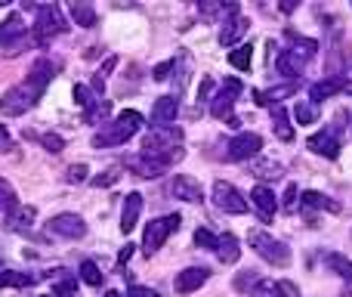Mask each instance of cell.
<instances>
[{
    "label": "cell",
    "instance_id": "1",
    "mask_svg": "<svg viewBox=\"0 0 352 297\" xmlns=\"http://www.w3.org/2000/svg\"><path fill=\"white\" fill-rule=\"evenodd\" d=\"M142 121H145V118H142L139 111H133V109L121 111V115H117L115 121L102 124V130H96V133H93L90 146H93V148H111V146H124V142H127L130 136H136V130L142 127Z\"/></svg>",
    "mask_w": 352,
    "mask_h": 297
},
{
    "label": "cell",
    "instance_id": "2",
    "mask_svg": "<svg viewBox=\"0 0 352 297\" xmlns=\"http://www.w3.org/2000/svg\"><path fill=\"white\" fill-rule=\"evenodd\" d=\"M65 31H68V22L59 6H37V22H34L37 47H47L56 34H65Z\"/></svg>",
    "mask_w": 352,
    "mask_h": 297
},
{
    "label": "cell",
    "instance_id": "3",
    "mask_svg": "<svg viewBox=\"0 0 352 297\" xmlns=\"http://www.w3.org/2000/svg\"><path fill=\"white\" fill-rule=\"evenodd\" d=\"M179 226H183V217L179 214H167V217H158V220L148 223L145 232H142V251H145V257H152V254L167 241V235L176 232Z\"/></svg>",
    "mask_w": 352,
    "mask_h": 297
},
{
    "label": "cell",
    "instance_id": "4",
    "mask_svg": "<svg viewBox=\"0 0 352 297\" xmlns=\"http://www.w3.org/2000/svg\"><path fill=\"white\" fill-rule=\"evenodd\" d=\"M241 90H244V87H241L238 78H226L220 90L210 96V115L228 124V121H232V109H235V102H238Z\"/></svg>",
    "mask_w": 352,
    "mask_h": 297
},
{
    "label": "cell",
    "instance_id": "5",
    "mask_svg": "<svg viewBox=\"0 0 352 297\" xmlns=\"http://www.w3.org/2000/svg\"><path fill=\"white\" fill-rule=\"evenodd\" d=\"M250 248L272 266H290V248L284 241L272 239L269 232H250Z\"/></svg>",
    "mask_w": 352,
    "mask_h": 297
},
{
    "label": "cell",
    "instance_id": "6",
    "mask_svg": "<svg viewBox=\"0 0 352 297\" xmlns=\"http://www.w3.org/2000/svg\"><path fill=\"white\" fill-rule=\"evenodd\" d=\"M37 99H40V93H34L28 84H19V87H10V90L3 93L0 109H3L6 118H16V115H22V111H28Z\"/></svg>",
    "mask_w": 352,
    "mask_h": 297
},
{
    "label": "cell",
    "instance_id": "7",
    "mask_svg": "<svg viewBox=\"0 0 352 297\" xmlns=\"http://www.w3.org/2000/svg\"><path fill=\"white\" fill-rule=\"evenodd\" d=\"M183 142V127L176 124H167V127H152V133L142 140V155L152 152H164V148H173Z\"/></svg>",
    "mask_w": 352,
    "mask_h": 297
},
{
    "label": "cell",
    "instance_id": "8",
    "mask_svg": "<svg viewBox=\"0 0 352 297\" xmlns=\"http://www.w3.org/2000/svg\"><path fill=\"white\" fill-rule=\"evenodd\" d=\"M213 201L226 214H247V198L232 183H226V179H216L213 183Z\"/></svg>",
    "mask_w": 352,
    "mask_h": 297
},
{
    "label": "cell",
    "instance_id": "9",
    "mask_svg": "<svg viewBox=\"0 0 352 297\" xmlns=\"http://www.w3.org/2000/svg\"><path fill=\"white\" fill-rule=\"evenodd\" d=\"M47 232L74 241V239H84V235H86V223L80 220L78 214H56L53 220L47 223Z\"/></svg>",
    "mask_w": 352,
    "mask_h": 297
},
{
    "label": "cell",
    "instance_id": "10",
    "mask_svg": "<svg viewBox=\"0 0 352 297\" xmlns=\"http://www.w3.org/2000/svg\"><path fill=\"white\" fill-rule=\"evenodd\" d=\"M226 148H228L226 152L228 161H250V158H257L259 155L263 140H259V133H238Z\"/></svg>",
    "mask_w": 352,
    "mask_h": 297
},
{
    "label": "cell",
    "instance_id": "11",
    "mask_svg": "<svg viewBox=\"0 0 352 297\" xmlns=\"http://www.w3.org/2000/svg\"><path fill=\"white\" fill-rule=\"evenodd\" d=\"M306 146H309V152L325 155V158H331V161L337 158L340 148H343V146H340V133L333 127H325V130H318V133H312Z\"/></svg>",
    "mask_w": 352,
    "mask_h": 297
},
{
    "label": "cell",
    "instance_id": "12",
    "mask_svg": "<svg viewBox=\"0 0 352 297\" xmlns=\"http://www.w3.org/2000/svg\"><path fill=\"white\" fill-rule=\"evenodd\" d=\"M343 90H352L349 78H346V74H331V78H325V80H318V84L309 87V102L318 105L321 99L337 96V93H343Z\"/></svg>",
    "mask_w": 352,
    "mask_h": 297
},
{
    "label": "cell",
    "instance_id": "13",
    "mask_svg": "<svg viewBox=\"0 0 352 297\" xmlns=\"http://www.w3.org/2000/svg\"><path fill=\"white\" fill-rule=\"evenodd\" d=\"M170 195L179 198V201L198 204L204 198V189H201V183H198L195 177H189V173H176V177L170 179Z\"/></svg>",
    "mask_w": 352,
    "mask_h": 297
},
{
    "label": "cell",
    "instance_id": "14",
    "mask_svg": "<svg viewBox=\"0 0 352 297\" xmlns=\"http://www.w3.org/2000/svg\"><path fill=\"white\" fill-rule=\"evenodd\" d=\"M56 68H59V62H53V59H49V56H43V59H37L34 65H31L28 80H25V84H28L34 93H40V96H43V90H47V84H49V80H53Z\"/></svg>",
    "mask_w": 352,
    "mask_h": 297
},
{
    "label": "cell",
    "instance_id": "15",
    "mask_svg": "<svg viewBox=\"0 0 352 297\" xmlns=\"http://www.w3.org/2000/svg\"><path fill=\"white\" fill-rule=\"evenodd\" d=\"M210 278V270L207 266H189V270L176 272V278H173V288H176V294H191V291H198L204 282Z\"/></svg>",
    "mask_w": 352,
    "mask_h": 297
},
{
    "label": "cell",
    "instance_id": "16",
    "mask_svg": "<svg viewBox=\"0 0 352 297\" xmlns=\"http://www.w3.org/2000/svg\"><path fill=\"white\" fill-rule=\"evenodd\" d=\"M179 115V99L176 96H161L158 102L152 105V127H167L173 124Z\"/></svg>",
    "mask_w": 352,
    "mask_h": 297
},
{
    "label": "cell",
    "instance_id": "17",
    "mask_svg": "<svg viewBox=\"0 0 352 297\" xmlns=\"http://www.w3.org/2000/svg\"><path fill=\"white\" fill-rule=\"evenodd\" d=\"M275 68H278V74H284V78L300 80L303 72H306V59H303V56H296L294 50H281V53H278V59H275Z\"/></svg>",
    "mask_w": 352,
    "mask_h": 297
},
{
    "label": "cell",
    "instance_id": "18",
    "mask_svg": "<svg viewBox=\"0 0 352 297\" xmlns=\"http://www.w3.org/2000/svg\"><path fill=\"white\" fill-rule=\"evenodd\" d=\"M139 214H142V195L139 192H130L121 208V232H133L136 223H139Z\"/></svg>",
    "mask_w": 352,
    "mask_h": 297
},
{
    "label": "cell",
    "instance_id": "19",
    "mask_svg": "<svg viewBox=\"0 0 352 297\" xmlns=\"http://www.w3.org/2000/svg\"><path fill=\"white\" fill-rule=\"evenodd\" d=\"M247 28H250V22H247L244 16L226 19V25H222V31H220V43H222V47H235V43L247 34Z\"/></svg>",
    "mask_w": 352,
    "mask_h": 297
},
{
    "label": "cell",
    "instance_id": "20",
    "mask_svg": "<svg viewBox=\"0 0 352 297\" xmlns=\"http://www.w3.org/2000/svg\"><path fill=\"white\" fill-rule=\"evenodd\" d=\"M127 170H133L136 177H142V179H158L161 173H167L164 167H158L152 158H145L142 152L139 155H130V158H127Z\"/></svg>",
    "mask_w": 352,
    "mask_h": 297
},
{
    "label": "cell",
    "instance_id": "21",
    "mask_svg": "<svg viewBox=\"0 0 352 297\" xmlns=\"http://www.w3.org/2000/svg\"><path fill=\"white\" fill-rule=\"evenodd\" d=\"M25 34H28V31H25L22 16H19V12H12V16L0 25V47H12V43L22 41Z\"/></svg>",
    "mask_w": 352,
    "mask_h": 297
},
{
    "label": "cell",
    "instance_id": "22",
    "mask_svg": "<svg viewBox=\"0 0 352 297\" xmlns=\"http://www.w3.org/2000/svg\"><path fill=\"white\" fill-rule=\"evenodd\" d=\"M216 257H220V263H238V257H241V248H238V239H235L232 232H226V235H216Z\"/></svg>",
    "mask_w": 352,
    "mask_h": 297
},
{
    "label": "cell",
    "instance_id": "23",
    "mask_svg": "<svg viewBox=\"0 0 352 297\" xmlns=\"http://www.w3.org/2000/svg\"><path fill=\"white\" fill-rule=\"evenodd\" d=\"M284 37H288V41H290V47L288 50H294V53L296 56H303V59H312V56L315 53H318V41H312V37H303V34H296V31L294 28H288V31H284Z\"/></svg>",
    "mask_w": 352,
    "mask_h": 297
},
{
    "label": "cell",
    "instance_id": "24",
    "mask_svg": "<svg viewBox=\"0 0 352 297\" xmlns=\"http://www.w3.org/2000/svg\"><path fill=\"white\" fill-rule=\"evenodd\" d=\"M250 201L259 208V214H263V220H269L272 214L278 210V198L272 189H266V186H257V189L250 192Z\"/></svg>",
    "mask_w": 352,
    "mask_h": 297
},
{
    "label": "cell",
    "instance_id": "25",
    "mask_svg": "<svg viewBox=\"0 0 352 297\" xmlns=\"http://www.w3.org/2000/svg\"><path fill=\"white\" fill-rule=\"evenodd\" d=\"M300 204H303V208H309V210H331V214H337V210H340V201H333V198L321 195V192H312V189L303 192Z\"/></svg>",
    "mask_w": 352,
    "mask_h": 297
},
{
    "label": "cell",
    "instance_id": "26",
    "mask_svg": "<svg viewBox=\"0 0 352 297\" xmlns=\"http://www.w3.org/2000/svg\"><path fill=\"white\" fill-rule=\"evenodd\" d=\"M325 266L333 272V276H340L343 282L352 285V260H349V257H343V254L331 251V254H325Z\"/></svg>",
    "mask_w": 352,
    "mask_h": 297
},
{
    "label": "cell",
    "instance_id": "27",
    "mask_svg": "<svg viewBox=\"0 0 352 297\" xmlns=\"http://www.w3.org/2000/svg\"><path fill=\"white\" fill-rule=\"evenodd\" d=\"M296 84H284V87H272V90H257L253 93V99H257V105H278L284 96H294Z\"/></svg>",
    "mask_w": 352,
    "mask_h": 297
},
{
    "label": "cell",
    "instance_id": "28",
    "mask_svg": "<svg viewBox=\"0 0 352 297\" xmlns=\"http://www.w3.org/2000/svg\"><path fill=\"white\" fill-rule=\"evenodd\" d=\"M272 130H275V136L278 140H284V142L294 140V127H290V121H288L284 105H275V109H272Z\"/></svg>",
    "mask_w": 352,
    "mask_h": 297
},
{
    "label": "cell",
    "instance_id": "29",
    "mask_svg": "<svg viewBox=\"0 0 352 297\" xmlns=\"http://www.w3.org/2000/svg\"><path fill=\"white\" fill-rule=\"evenodd\" d=\"M28 285H34V276H28V272H16V270L0 272V288H28Z\"/></svg>",
    "mask_w": 352,
    "mask_h": 297
},
{
    "label": "cell",
    "instance_id": "30",
    "mask_svg": "<svg viewBox=\"0 0 352 297\" xmlns=\"http://www.w3.org/2000/svg\"><path fill=\"white\" fill-rule=\"evenodd\" d=\"M71 19L80 25V28H96V10H93L90 3H74L71 6Z\"/></svg>",
    "mask_w": 352,
    "mask_h": 297
},
{
    "label": "cell",
    "instance_id": "31",
    "mask_svg": "<svg viewBox=\"0 0 352 297\" xmlns=\"http://www.w3.org/2000/svg\"><path fill=\"white\" fill-rule=\"evenodd\" d=\"M228 62H232V68H238V72H250L253 47H250V43H241L238 50H232V53H228Z\"/></svg>",
    "mask_w": 352,
    "mask_h": 297
},
{
    "label": "cell",
    "instance_id": "32",
    "mask_svg": "<svg viewBox=\"0 0 352 297\" xmlns=\"http://www.w3.org/2000/svg\"><path fill=\"white\" fill-rule=\"evenodd\" d=\"M111 115V102L108 99H99L96 105H90V109L84 111V121L86 124H105V118Z\"/></svg>",
    "mask_w": 352,
    "mask_h": 297
},
{
    "label": "cell",
    "instance_id": "33",
    "mask_svg": "<svg viewBox=\"0 0 352 297\" xmlns=\"http://www.w3.org/2000/svg\"><path fill=\"white\" fill-rule=\"evenodd\" d=\"M250 297H284V288H281V282H272V278H259V282L253 285Z\"/></svg>",
    "mask_w": 352,
    "mask_h": 297
},
{
    "label": "cell",
    "instance_id": "34",
    "mask_svg": "<svg viewBox=\"0 0 352 297\" xmlns=\"http://www.w3.org/2000/svg\"><path fill=\"white\" fill-rule=\"evenodd\" d=\"M250 173L257 179H278L284 170H281V164H275V161H257V164L250 167Z\"/></svg>",
    "mask_w": 352,
    "mask_h": 297
},
{
    "label": "cell",
    "instance_id": "35",
    "mask_svg": "<svg viewBox=\"0 0 352 297\" xmlns=\"http://www.w3.org/2000/svg\"><path fill=\"white\" fill-rule=\"evenodd\" d=\"M294 115H296V121H300V124H315V121H318V109H315L309 99H300V102H296Z\"/></svg>",
    "mask_w": 352,
    "mask_h": 297
},
{
    "label": "cell",
    "instance_id": "36",
    "mask_svg": "<svg viewBox=\"0 0 352 297\" xmlns=\"http://www.w3.org/2000/svg\"><path fill=\"white\" fill-rule=\"evenodd\" d=\"M102 276H105V272L99 270L93 260H84V263H80V278H84L86 285H93V288H96V285H102Z\"/></svg>",
    "mask_w": 352,
    "mask_h": 297
},
{
    "label": "cell",
    "instance_id": "37",
    "mask_svg": "<svg viewBox=\"0 0 352 297\" xmlns=\"http://www.w3.org/2000/svg\"><path fill=\"white\" fill-rule=\"evenodd\" d=\"M53 297H80L78 294V282L71 276H62L59 282L53 285Z\"/></svg>",
    "mask_w": 352,
    "mask_h": 297
},
{
    "label": "cell",
    "instance_id": "38",
    "mask_svg": "<svg viewBox=\"0 0 352 297\" xmlns=\"http://www.w3.org/2000/svg\"><path fill=\"white\" fill-rule=\"evenodd\" d=\"M34 208H22V204H19L16 210H10V220H12V226L16 229H25V226H31V220H34Z\"/></svg>",
    "mask_w": 352,
    "mask_h": 297
},
{
    "label": "cell",
    "instance_id": "39",
    "mask_svg": "<svg viewBox=\"0 0 352 297\" xmlns=\"http://www.w3.org/2000/svg\"><path fill=\"white\" fill-rule=\"evenodd\" d=\"M74 102H78L80 109L86 111V109H90V105H96V102H99V96H96V93L90 90V87L78 84V87H74Z\"/></svg>",
    "mask_w": 352,
    "mask_h": 297
},
{
    "label": "cell",
    "instance_id": "40",
    "mask_svg": "<svg viewBox=\"0 0 352 297\" xmlns=\"http://www.w3.org/2000/svg\"><path fill=\"white\" fill-rule=\"evenodd\" d=\"M0 204H3L6 210H16V208H19V198H16V192H12V186L6 183L3 177H0Z\"/></svg>",
    "mask_w": 352,
    "mask_h": 297
},
{
    "label": "cell",
    "instance_id": "41",
    "mask_svg": "<svg viewBox=\"0 0 352 297\" xmlns=\"http://www.w3.org/2000/svg\"><path fill=\"white\" fill-rule=\"evenodd\" d=\"M40 142H43V148H47V152H53V155H59L62 148H65V140H62L59 133H43Z\"/></svg>",
    "mask_w": 352,
    "mask_h": 297
},
{
    "label": "cell",
    "instance_id": "42",
    "mask_svg": "<svg viewBox=\"0 0 352 297\" xmlns=\"http://www.w3.org/2000/svg\"><path fill=\"white\" fill-rule=\"evenodd\" d=\"M195 245L207 248V251H216V235L210 229H195Z\"/></svg>",
    "mask_w": 352,
    "mask_h": 297
},
{
    "label": "cell",
    "instance_id": "43",
    "mask_svg": "<svg viewBox=\"0 0 352 297\" xmlns=\"http://www.w3.org/2000/svg\"><path fill=\"white\" fill-rule=\"evenodd\" d=\"M86 173H90V170H86V164H71L65 170V183H84Z\"/></svg>",
    "mask_w": 352,
    "mask_h": 297
},
{
    "label": "cell",
    "instance_id": "44",
    "mask_svg": "<svg viewBox=\"0 0 352 297\" xmlns=\"http://www.w3.org/2000/svg\"><path fill=\"white\" fill-rule=\"evenodd\" d=\"M173 68H176V59L161 62V65H154V68H152V78H154V80H167V78H170Z\"/></svg>",
    "mask_w": 352,
    "mask_h": 297
},
{
    "label": "cell",
    "instance_id": "45",
    "mask_svg": "<svg viewBox=\"0 0 352 297\" xmlns=\"http://www.w3.org/2000/svg\"><path fill=\"white\" fill-rule=\"evenodd\" d=\"M117 177H121L117 170H105V173H99V177H93L90 183L96 186V189H102V186H115V183H117Z\"/></svg>",
    "mask_w": 352,
    "mask_h": 297
},
{
    "label": "cell",
    "instance_id": "46",
    "mask_svg": "<svg viewBox=\"0 0 352 297\" xmlns=\"http://www.w3.org/2000/svg\"><path fill=\"white\" fill-rule=\"evenodd\" d=\"M124 297H161V294H158V291H154V288H142V285H130V288H127V294H124Z\"/></svg>",
    "mask_w": 352,
    "mask_h": 297
},
{
    "label": "cell",
    "instance_id": "47",
    "mask_svg": "<svg viewBox=\"0 0 352 297\" xmlns=\"http://www.w3.org/2000/svg\"><path fill=\"white\" fill-rule=\"evenodd\" d=\"M278 208H284V210H294L296 208V186L294 183L288 186V192H284V201L278 204Z\"/></svg>",
    "mask_w": 352,
    "mask_h": 297
},
{
    "label": "cell",
    "instance_id": "48",
    "mask_svg": "<svg viewBox=\"0 0 352 297\" xmlns=\"http://www.w3.org/2000/svg\"><path fill=\"white\" fill-rule=\"evenodd\" d=\"M247 285H257V276H253V270L241 272V276L235 278V288H238V291H247Z\"/></svg>",
    "mask_w": 352,
    "mask_h": 297
},
{
    "label": "cell",
    "instance_id": "49",
    "mask_svg": "<svg viewBox=\"0 0 352 297\" xmlns=\"http://www.w3.org/2000/svg\"><path fill=\"white\" fill-rule=\"evenodd\" d=\"M133 248L136 245H130V241H127V248H121V254H117V270H124V263L133 257Z\"/></svg>",
    "mask_w": 352,
    "mask_h": 297
},
{
    "label": "cell",
    "instance_id": "50",
    "mask_svg": "<svg viewBox=\"0 0 352 297\" xmlns=\"http://www.w3.org/2000/svg\"><path fill=\"white\" fill-rule=\"evenodd\" d=\"M115 65H117V56H108V59H105V65L102 68H99V78H102L105 80V74H111V72H115Z\"/></svg>",
    "mask_w": 352,
    "mask_h": 297
},
{
    "label": "cell",
    "instance_id": "51",
    "mask_svg": "<svg viewBox=\"0 0 352 297\" xmlns=\"http://www.w3.org/2000/svg\"><path fill=\"white\" fill-rule=\"evenodd\" d=\"M10 148H12L10 133H6V127H0V152H10Z\"/></svg>",
    "mask_w": 352,
    "mask_h": 297
},
{
    "label": "cell",
    "instance_id": "52",
    "mask_svg": "<svg viewBox=\"0 0 352 297\" xmlns=\"http://www.w3.org/2000/svg\"><path fill=\"white\" fill-rule=\"evenodd\" d=\"M90 90H93V93H96V96H99V99H102V93H105V80H102V78H99V74H93V87H90Z\"/></svg>",
    "mask_w": 352,
    "mask_h": 297
},
{
    "label": "cell",
    "instance_id": "53",
    "mask_svg": "<svg viewBox=\"0 0 352 297\" xmlns=\"http://www.w3.org/2000/svg\"><path fill=\"white\" fill-rule=\"evenodd\" d=\"M198 99H210V78L201 80V87H198Z\"/></svg>",
    "mask_w": 352,
    "mask_h": 297
},
{
    "label": "cell",
    "instance_id": "54",
    "mask_svg": "<svg viewBox=\"0 0 352 297\" xmlns=\"http://www.w3.org/2000/svg\"><path fill=\"white\" fill-rule=\"evenodd\" d=\"M281 288H284V297H300V294H296V288H294L290 282H281Z\"/></svg>",
    "mask_w": 352,
    "mask_h": 297
},
{
    "label": "cell",
    "instance_id": "55",
    "mask_svg": "<svg viewBox=\"0 0 352 297\" xmlns=\"http://www.w3.org/2000/svg\"><path fill=\"white\" fill-rule=\"evenodd\" d=\"M296 10V3L294 0H288V3H281V12H294Z\"/></svg>",
    "mask_w": 352,
    "mask_h": 297
},
{
    "label": "cell",
    "instance_id": "56",
    "mask_svg": "<svg viewBox=\"0 0 352 297\" xmlns=\"http://www.w3.org/2000/svg\"><path fill=\"white\" fill-rule=\"evenodd\" d=\"M105 297H124L121 291H105Z\"/></svg>",
    "mask_w": 352,
    "mask_h": 297
},
{
    "label": "cell",
    "instance_id": "57",
    "mask_svg": "<svg viewBox=\"0 0 352 297\" xmlns=\"http://www.w3.org/2000/svg\"><path fill=\"white\" fill-rule=\"evenodd\" d=\"M0 210H3V204H0Z\"/></svg>",
    "mask_w": 352,
    "mask_h": 297
},
{
    "label": "cell",
    "instance_id": "58",
    "mask_svg": "<svg viewBox=\"0 0 352 297\" xmlns=\"http://www.w3.org/2000/svg\"><path fill=\"white\" fill-rule=\"evenodd\" d=\"M47 297H53V294H47Z\"/></svg>",
    "mask_w": 352,
    "mask_h": 297
}]
</instances>
